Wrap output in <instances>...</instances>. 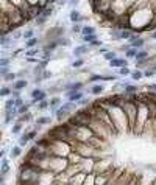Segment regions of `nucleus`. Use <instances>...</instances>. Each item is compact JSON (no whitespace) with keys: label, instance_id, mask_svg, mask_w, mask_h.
Masks as SVG:
<instances>
[{"label":"nucleus","instance_id":"nucleus-1","mask_svg":"<svg viewBox=\"0 0 156 185\" xmlns=\"http://www.w3.org/2000/svg\"><path fill=\"white\" fill-rule=\"evenodd\" d=\"M30 97H31V101H33V104H37L39 101L47 100V92H46L44 89H41V87H34V89L31 90Z\"/></svg>","mask_w":156,"mask_h":185},{"label":"nucleus","instance_id":"nucleus-2","mask_svg":"<svg viewBox=\"0 0 156 185\" xmlns=\"http://www.w3.org/2000/svg\"><path fill=\"white\" fill-rule=\"evenodd\" d=\"M66 97H67L69 101L78 103L80 100L84 98V93H83V90H69V92H66Z\"/></svg>","mask_w":156,"mask_h":185},{"label":"nucleus","instance_id":"nucleus-3","mask_svg":"<svg viewBox=\"0 0 156 185\" xmlns=\"http://www.w3.org/2000/svg\"><path fill=\"white\" fill-rule=\"evenodd\" d=\"M61 87H63L64 92H69V90H83L84 83H81V81H72V83H67V84H64Z\"/></svg>","mask_w":156,"mask_h":185},{"label":"nucleus","instance_id":"nucleus-4","mask_svg":"<svg viewBox=\"0 0 156 185\" xmlns=\"http://www.w3.org/2000/svg\"><path fill=\"white\" fill-rule=\"evenodd\" d=\"M89 51H91L89 44H81V45H78V47L73 48V56L78 59V58H81L83 55H86V53H89Z\"/></svg>","mask_w":156,"mask_h":185},{"label":"nucleus","instance_id":"nucleus-5","mask_svg":"<svg viewBox=\"0 0 156 185\" xmlns=\"http://www.w3.org/2000/svg\"><path fill=\"white\" fill-rule=\"evenodd\" d=\"M109 67H111V68H120V67H128V61H127V58H115V59L109 61Z\"/></svg>","mask_w":156,"mask_h":185},{"label":"nucleus","instance_id":"nucleus-6","mask_svg":"<svg viewBox=\"0 0 156 185\" xmlns=\"http://www.w3.org/2000/svg\"><path fill=\"white\" fill-rule=\"evenodd\" d=\"M84 19H86V17H83L81 13L76 11V10H72V11L69 13V20H70L72 23H80V22H83Z\"/></svg>","mask_w":156,"mask_h":185},{"label":"nucleus","instance_id":"nucleus-7","mask_svg":"<svg viewBox=\"0 0 156 185\" xmlns=\"http://www.w3.org/2000/svg\"><path fill=\"white\" fill-rule=\"evenodd\" d=\"M20 156H22V146L13 145L11 150H10V157H11V159H17V157H20Z\"/></svg>","mask_w":156,"mask_h":185},{"label":"nucleus","instance_id":"nucleus-8","mask_svg":"<svg viewBox=\"0 0 156 185\" xmlns=\"http://www.w3.org/2000/svg\"><path fill=\"white\" fill-rule=\"evenodd\" d=\"M76 104L78 103H73V101H66V103H63L59 107H63L64 110H67V112H76Z\"/></svg>","mask_w":156,"mask_h":185},{"label":"nucleus","instance_id":"nucleus-9","mask_svg":"<svg viewBox=\"0 0 156 185\" xmlns=\"http://www.w3.org/2000/svg\"><path fill=\"white\" fill-rule=\"evenodd\" d=\"M59 47L58 41L56 39H52V41H47L46 45H42V50H49V51H55L56 48Z\"/></svg>","mask_w":156,"mask_h":185},{"label":"nucleus","instance_id":"nucleus-10","mask_svg":"<svg viewBox=\"0 0 156 185\" xmlns=\"http://www.w3.org/2000/svg\"><path fill=\"white\" fill-rule=\"evenodd\" d=\"M27 86H28V81H27L25 78L16 80V81L13 83V89H14V90H22V89H25Z\"/></svg>","mask_w":156,"mask_h":185},{"label":"nucleus","instance_id":"nucleus-11","mask_svg":"<svg viewBox=\"0 0 156 185\" xmlns=\"http://www.w3.org/2000/svg\"><path fill=\"white\" fill-rule=\"evenodd\" d=\"M24 129V123L22 121H14L13 123V126H11V132H13V135H20V131Z\"/></svg>","mask_w":156,"mask_h":185},{"label":"nucleus","instance_id":"nucleus-12","mask_svg":"<svg viewBox=\"0 0 156 185\" xmlns=\"http://www.w3.org/2000/svg\"><path fill=\"white\" fill-rule=\"evenodd\" d=\"M70 115V112H67V110H64L63 107H59L58 110H56V114H55V117H56V120L61 123L63 120H66V117H69Z\"/></svg>","mask_w":156,"mask_h":185},{"label":"nucleus","instance_id":"nucleus-13","mask_svg":"<svg viewBox=\"0 0 156 185\" xmlns=\"http://www.w3.org/2000/svg\"><path fill=\"white\" fill-rule=\"evenodd\" d=\"M136 62H139V61H147V59H150V53L147 51V50H137V55H136Z\"/></svg>","mask_w":156,"mask_h":185},{"label":"nucleus","instance_id":"nucleus-14","mask_svg":"<svg viewBox=\"0 0 156 185\" xmlns=\"http://www.w3.org/2000/svg\"><path fill=\"white\" fill-rule=\"evenodd\" d=\"M10 173V160L6 157H2V168H0V174L6 176Z\"/></svg>","mask_w":156,"mask_h":185},{"label":"nucleus","instance_id":"nucleus-15","mask_svg":"<svg viewBox=\"0 0 156 185\" xmlns=\"http://www.w3.org/2000/svg\"><path fill=\"white\" fill-rule=\"evenodd\" d=\"M30 142H31V140H30V137H28V132H24V134H20L17 145H19V146H22V148H25Z\"/></svg>","mask_w":156,"mask_h":185},{"label":"nucleus","instance_id":"nucleus-16","mask_svg":"<svg viewBox=\"0 0 156 185\" xmlns=\"http://www.w3.org/2000/svg\"><path fill=\"white\" fill-rule=\"evenodd\" d=\"M34 123H36V125H41V126H44V125H52V118L47 117V115H42V117H37Z\"/></svg>","mask_w":156,"mask_h":185},{"label":"nucleus","instance_id":"nucleus-17","mask_svg":"<svg viewBox=\"0 0 156 185\" xmlns=\"http://www.w3.org/2000/svg\"><path fill=\"white\" fill-rule=\"evenodd\" d=\"M89 34H97L95 33V27L92 25H84L81 30V36H89Z\"/></svg>","mask_w":156,"mask_h":185},{"label":"nucleus","instance_id":"nucleus-18","mask_svg":"<svg viewBox=\"0 0 156 185\" xmlns=\"http://www.w3.org/2000/svg\"><path fill=\"white\" fill-rule=\"evenodd\" d=\"M13 93V87H8V86H3L2 89H0V97L3 98H10Z\"/></svg>","mask_w":156,"mask_h":185},{"label":"nucleus","instance_id":"nucleus-19","mask_svg":"<svg viewBox=\"0 0 156 185\" xmlns=\"http://www.w3.org/2000/svg\"><path fill=\"white\" fill-rule=\"evenodd\" d=\"M130 45L134 47V48H137V50H141V48L145 45V39H144V38H137V39H136L134 42H131Z\"/></svg>","mask_w":156,"mask_h":185},{"label":"nucleus","instance_id":"nucleus-20","mask_svg":"<svg viewBox=\"0 0 156 185\" xmlns=\"http://www.w3.org/2000/svg\"><path fill=\"white\" fill-rule=\"evenodd\" d=\"M103 90H105V87H103L102 84H95V86H92V87L89 89V92H91L92 95H100Z\"/></svg>","mask_w":156,"mask_h":185},{"label":"nucleus","instance_id":"nucleus-21","mask_svg":"<svg viewBox=\"0 0 156 185\" xmlns=\"http://www.w3.org/2000/svg\"><path fill=\"white\" fill-rule=\"evenodd\" d=\"M33 120V114L31 112H27V114H24V115H19V118H17V121H22V123H30Z\"/></svg>","mask_w":156,"mask_h":185},{"label":"nucleus","instance_id":"nucleus-22","mask_svg":"<svg viewBox=\"0 0 156 185\" xmlns=\"http://www.w3.org/2000/svg\"><path fill=\"white\" fill-rule=\"evenodd\" d=\"M136 55H137V48H134V47H131V48H128V50L125 51V58H127V59H134Z\"/></svg>","mask_w":156,"mask_h":185},{"label":"nucleus","instance_id":"nucleus-23","mask_svg":"<svg viewBox=\"0 0 156 185\" xmlns=\"http://www.w3.org/2000/svg\"><path fill=\"white\" fill-rule=\"evenodd\" d=\"M131 36H133V30H120V41H122V39L130 41Z\"/></svg>","mask_w":156,"mask_h":185},{"label":"nucleus","instance_id":"nucleus-24","mask_svg":"<svg viewBox=\"0 0 156 185\" xmlns=\"http://www.w3.org/2000/svg\"><path fill=\"white\" fill-rule=\"evenodd\" d=\"M37 110H46V109H49L50 107V101L49 100H42V101H39L37 103Z\"/></svg>","mask_w":156,"mask_h":185},{"label":"nucleus","instance_id":"nucleus-25","mask_svg":"<svg viewBox=\"0 0 156 185\" xmlns=\"http://www.w3.org/2000/svg\"><path fill=\"white\" fill-rule=\"evenodd\" d=\"M39 42V39L37 38H33V39H28V41H25V48H36V44Z\"/></svg>","mask_w":156,"mask_h":185},{"label":"nucleus","instance_id":"nucleus-26","mask_svg":"<svg viewBox=\"0 0 156 185\" xmlns=\"http://www.w3.org/2000/svg\"><path fill=\"white\" fill-rule=\"evenodd\" d=\"M16 107V98H13V97H10L6 101H5V110L6 109H14ZM17 109V107H16Z\"/></svg>","mask_w":156,"mask_h":185},{"label":"nucleus","instance_id":"nucleus-27","mask_svg":"<svg viewBox=\"0 0 156 185\" xmlns=\"http://www.w3.org/2000/svg\"><path fill=\"white\" fill-rule=\"evenodd\" d=\"M33 38H36L33 28H28V30L24 31V41H28V39H33Z\"/></svg>","mask_w":156,"mask_h":185},{"label":"nucleus","instance_id":"nucleus-28","mask_svg":"<svg viewBox=\"0 0 156 185\" xmlns=\"http://www.w3.org/2000/svg\"><path fill=\"white\" fill-rule=\"evenodd\" d=\"M3 80H5L6 83H14V81L17 80V73H14V72H10L8 75H5V76H3Z\"/></svg>","mask_w":156,"mask_h":185},{"label":"nucleus","instance_id":"nucleus-29","mask_svg":"<svg viewBox=\"0 0 156 185\" xmlns=\"http://www.w3.org/2000/svg\"><path fill=\"white\" fill-rule=\"evenodd\" d=\"M81 41L86 44H92L94 41H97V34H89V36H81Z\"/></svg>","mask_w":156,"mask_h":185},{"label":"nucleus","instance_id":"nucleus-30","mask_svg":"<svg viewBox=\"0 0 156 185\" xmlns=\"http://www.w3.org/2000/svg\"><path fill=\"white\" fill-rule=\"evenodd\" d=\"M131 80L133 81H139L142 76H144V72H141V70H134V72H131Z\"/></svg>","mask_w":156,"mask_h":185},{"label":"nucleus","instance_id":"nucleus-31","mask_svg":"<svg viewBox=\"0 0 156 185\" xmlns=\"http://www.w3.org/2000/svg\"><path fill=\"white\" fill-rule=\"evenodd\" d=\"M47 19H49V17H46L44 14H41L39 17L34 19V25H36V27H41V25H44V23L47 22Z\"/></svg>","mask_w":156,"mask_h":185},{"label":"nucleus","instance_id":"nucleus-32","mask_svg":"<svg viewBox=\"0 0 156 185\" xmlns=\"http://www.w3.org/2000/svg\"><path fill=\"white\" fill-rule=\"evenodd\" d=\"M56 41H58L59 47H69V45H70V39L66 38V36H63V38H58Z\"/></svg>","mask_w":156,"mask_h":185},{"label":"nucleus","instance_id":"nucleus-33","mask_svg":"<svg viewBox=\"0 0 156 185\" xmlns=\"http://www.w3.org/2000/svg\"><path fill=\"white\" fill-rule=\"evenodd\" d=\"M103 58H105V61H108V62H109V61H112V59H115V58H117V53H115V51L108 50V51L103 55Z\"/></svg>","mask_w":156,"mask_h":185},{"label":"nucleus","instance_id":"nucleus-34","mask_svg":"<svg viewBox=\"0 0 156 185\" xmlns=\"http://www.w3.org/2000/svg\"><path fill=\"white\" fill-rule=\"evenodd\" d=\"M84 65V59L83 58H78V59H75L73 62H72V67L73 68H80V67H83Z\"/></svg>","mask_w":156,"mask_h":185},{"label":"nucleus","instance_id":"nucleus-35","mask_svg":"<svg viewBox=\"0 0 156 185\" xmlns=\"http://www.w3.org/2000/svg\"><path fill=\"white\" fill-rule=\"evenodd\" d=\"M88 81H89V83H95V81H105V75H91Z\"/></svg>","mask_w":156,"mask_h":185},{"label":"nucleus","instance_id":"nucleus-36","mask_svg":"<svg viewBox=\"0 0 156 185\" xmlns=\"http://www.w3.org/2000/svg\"><path fill=\"white\" fill-rule=\"evenodd\" d=\"M111 39L112 41H120V30H114V31H111Z\"/></svg>","mask_w":156,"mask_h":185},{"label":"nucleus","instance_id":"nucleus-37","mask_svg":"<svg viewBox=\"0 0 156 185\" xmlns=\"http://www.w3.org/2000/svg\"><path fill=\"white\" fill-rule=\"evenodd\" d=\"M119 75L120 76H128V75H131V70L128 67H120L119 68Z\"/></svg>","mask_w":156,"mask_h":185},{"label":"nucleus","instance_id":"nucleus-38","mask_svg":"<svg viewBox=\"0 0 156 185\" xmlns=\"http://www.w3.org/2000/svg\"><path fill=\"white\" fill-rule=\"evenodd\" d=\"M81 30H83V27L80 23H73L70 31H72V34H78V33H81Z\"/></svg>","mask_w":156,"mask_h":185},{"label":"nucleus","instance_id":"nucleus-39","mask_svg":"<svg viewBox=\"0 0 156 185\" xmlns=\"http://www.w3.org/2000/svg\"><path fill=\"white\" fill-rule=\"evenodd\" d=\"M11 38H13L14 41H17V39L24 38V33H22V31H19V30H14V31L11 33Z\"/></svg>","mask_w":156,"mask_h":185},{"label":"nucleus","instance_id":"nucleus-40","mask_svg":"<svg viewBox=\"0 0 156 185\" xmlns=\"http://www.w3.org/2000/svg\"><path fill=\"white\" fill-rule=\"evenodd\" d=\"M11 61H13V58H2V59H0V67H6V65H10Z\"/></svg>","mask_w":156,"mask_h":185},{"label":"nucleus","instance_id":"nucleus-41","mask_svg":"<svg viewBox=\"0 0 156 185\" xmlns=\"http://www.w3.org/2000/svg\"><path fill=\"white\" fill-rule=\"evenodd\" d=\"M37 51H39V50H37V47H36V48H30V50H27V51H25V56H27V58H31V56L37 55Z\"/></svg>","mask_w":156,"mask_h":185},{"label":"nucleus","instance_id":"nucleus-42","mask_svg":"<svg viewBox=\"0 0 156 185\" xmlns=\"http://www.w3.org/2000/svg\"><path fill=\"white\" fill-rule=\"evenodd\" d=\"M154 75H156V72H154V70H151V68L144 70V76H145V78H151V76H154Z\"/></svg>","mask_w":156,"mask_h":185},{"label":"nucleus","instance_id":"nucleus-43","mask_svg":"<svg viewBox=\"0 0 156 185\" xmlns=\"http://www.w3.org/2000/svg\"><path fill=\"white\" fill-rule=\"evenodd\" d=\"M10 72H11V67H10V65H6V67H0V75H2V76L8 75Z\"/></svg>","mask_w":156,"mask_h":185},{"label":"nucleus","instance_id":"nucleus-44","mask_svg":"<svg viewBox=\"0 0 156 185\" xmlns=\"http://www.w3.org/2000/svg\"><path fill=\"white\" fill-rule=\"evenodd\" d=\"M102 45H103V42H102V41H98V39H97V41H94L92 44H89V47H91V48H92V47H94V48H102Z\"/></svg>","mask_w":156,"mask_h":185},{"label":"nucleus","instance_id":"nucleus-45","mask_svg":"<svg viewBox=\"0 0 156 185\" xmlns=\"http://www.w3.org/2000/svg\"><path fill=\"white\" fill-rule=\"evenodd\" d=\"M78 3H80V0H69V2H67V5L72 6V10H75V6H76Z\"/></svg>","mask_w":156,"mask_h":185},{"label":"nucleus","instance_id":"nucleus-46","mask_svg":"<svg viewBox=\"0 0 156 185\" xmlns=\"http://www.w3.org/2000/svg\"><path fill=\"white\" fill-rule=\"evenodd\" d=\"M52 76V72H49V70H44L42 72V80H49Z\"/></svg>","mask_w":156,"mask_h":185},{"label":"nucleus","instance_id":"nucleus-47","mask_svg":"<svg viewBox=\"0 0 156 185\" xmlns=\"http://www.w3.org/2000/svg\"><path fill=\"white\" fill-rule=\"evenodd\" d=\"M24 104H25V101L22 100V97H20V98H16V107H17V109H19L20 106H24Z\"/></svg>","mask_w":156,"mask_h":185},{"label":"nucleus","instance_id":"nucleus-48","mask_svg":"<svg viewBox=\"0 0 156 185\" xmlns=\"http://www.w3.org/2000/svg\"><path fill=\"white\" fill-rule=\"evenodd\" d=\"M27 73H28L27 70H20V72H17V78H19V80H20V78H24V76L27 75Z\"/></svg>","mask_w":156,"mask_h":185},{"label":"nucleus","instance_id":"nucleus-49","mask_svg":"<svg viewBox=\"0 0 156 185\" xmlns=\"http://www.w3.org/2000/svg\"><path fill=\"white\" fill-rule=\"evenodd\" d=\"M11 97H13V98H20V90H14V89H13Z\"/></svg>","mask_w":156,"mask_h":185},{"label":"nucleus","instance_id":"nucleus-50","mask_svg":"<svg viewBox=\"0 0 156 185\" xmlns=\"http://www.w3.org/2000/svg\"><path fill=\"white\" fill-rule=\"evenodd\" d=\"M86 103H89V100H88V98H83V100L78 101V104H86Z\"/></svg>","mask_w":156,"mask_h":185},{"label":"nucleus","instance_id":"nucleus-51","mask_svg":"<svg viewBox=\"0 0 156 185\" xmlns=\"http://www.w3.org/2000/svg\"><path fill=\"white\" fill-rule=\"evenodd\" d=\"M148 90H156V84H148Z\"/></svg>","mask_w":156,"mask_h":185},{"label":"nucleus","instance_id":"nucleus-52","mask_svg":"<svg viewBox=\"0 0 156 185\" xmlns=\"http://www.w3.org/2000/svg\"><path fill=\"white\" fill-rule=\"evenodd\" d=\"M150 38H151L153 41H156V30H154V31H153V33L150 34Z\"/></svg>","mask_w":156,"mask_h":185},{"label":"nucleus","instance_id":"nucleus-53","mask_svg":"<svg viewBox=\"0 0 156 185\" xmlns=\"http://www.w3.org/2000/svg\"><path fill=\"white\" fill-rule=\"evenodd\" d=\"M5 154H6V148H3V150H2V153H0V157H5Z\"/></svg>","mask_w":156,"mask_h":185},{"label":"nucleus","instance_id":"nucleus-54","mask_svg":"<svg viewBox=\"0 0 156 185\" xmlns=\"http://www.w3.org/2000/svg\"><path fill=\"white\" fill-rule=\"evenodd\" d=\"M0 185H6V183H5V182H2V183H0Z\"/></svg>","mask_w":156,"mask_h":185}]
</instances>
